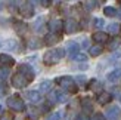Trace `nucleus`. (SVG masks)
<instances>
[{"mask_svg": "<svg viewBox=\"0 0 121 120\" xmlns=\"http://www.w3.org/2000/svg\"><path fill=\"white\" fill-rule=\"evenodd\" d=\"M34 80V71L33 68L27 64H22L18 67L16 73L12 77V85L16 89H22V88H27L30 83Z\"/></svg>", "mask_w": 121, "mask_h": 120, "instance_id": "1", "label": "nucleus"}, {"mask_svg": "<svg viewBox=\"0 0 121 120\" xmlns=\"http://www.w3.org/2000/svg\"><path fill=\"white\" fill-rule=\"evenodd\" d=\"M64 56H65V49H62V47H55V49H50V51H47V52L44 53L43 62H44L46 65H55V64H58Z\"/></svg>", "mask_w": 121, "mask_h": 120, "instance_id": "2", "label": "nucleus"}, {"mask_svg": "<svg viewBox=\"0 0 121 120\" xmlns=\"http://www.w3.org/2000/svg\"><path fill=\"white\" fill-rule=\"evenodd\" d=\"M56 83L62 88V89H65L66 92H69V93H75L77 91H78V86H77V83H75V80L72 79V77H69V76H62V77H58V80H56Z\"/></svg>", "mask_w": 121, "mask_h": 120, "instance_id": "3", "label": "nucleus"}, {"mask_svg": "<svg viewBox=\"0 0 121 120\" xmlns=\"http://www.w3.org/2000/svg\"><path fill=\"white\" fill-rule=\"evenodd\" d=\"M8 107L13 111H24L25 110V104H24L22 98L19 95H12L8 98Z\"/></svg>", "mask_w": 121, "mask_h": 120, "instance_id": "4", "label": "nucleus"}, {"mask_svg": "<svg viewBox=\"0 0 121 120\" xmlns=\"http://www.w3.org/2000/svg\"><path fill=\"white\" fill-rule=\"evenodd\" d=\"M78 24H77V21L75 19H72V18H68V19H65L64 21V31L66 33V34H72V33H75V31H78Z\"/></svg>", "mask_w": 121, "mask_h": 120, "instance_id": "5", "label": "nucleus"}, {"mask_svg": "<svg viewBox=\"0 0 121 120\" xmlns=\"http://www.w3.org/2000/svg\"><path fill=\"white\" fill-rule=\"evenodd\" d=\"M49 30L53 34H59L60 31H64V21H60V19H52L49 22Z\"/></svg>", "mask_w": 121, "mask_h": 120, "instance_id": "6", "label": "nucleus"}, {"mask_svg": "<svg viewBox=\"0 0 121 120\" xmlns=\"http://www.w3.org/2000/svg\"><path fill=\"white\" fill-rule=\"evenodd\" d=\"M19 14H21L24 18H31V16L34 15V8H33V5L24 3L22 6H19Z\"/></svg>", "mask_w": 121, "mask_h": 120, "instance_id": "7", "label": "nucleus"}, {"mask_svg": "<svg viewBox=\"0 0 121 120\" xmlns=\"http://www.w3.org/2000/svg\"><path fill=\"white\" fill-rule=\"evenodd\" d=\"M120 116V107L118 105H111V107H108V110L105 113V117L106 119H109V120H117Z\"/></svg>", "mask_w": 121, "mask_h": 120, "instance_id": "8", "label": "nucleus"}, {"mask_svg": "<svg viewBox=\"0 0 121 120\" xmlns=\"http://www.w3.org/2000/svg\"><path fill=\"white\" fill-rule=\"evenodd\" d=\"M0 65L6 68H10L12 65H15V59L8 53H0Z\"/></svg>", "mask_w": 121, "mask_h": 120, "instance_id": "9", "label": "nucleus"}, {"mask_svg": "<svg viewBox=\"0 0 121 120\" xmlns=\"http://www.w3.org/2000/svg\"><path fill=\"white\" fill-rule=\"evenodd\" d=\"M16 47V42L13 39H8V40H0V49L3 51H12Z\"/></svg>", "mask_w": 121, "mask_h": 120, "instance_id": "10", "label": "nucleus"}, {"mask_svg": "<svg viewBox=\"0 0 121 120\" xmlns=\"http://www.w3.org/2000/svg\"><path fill=\"white\" fill-rule=\"evenodd\" d=\"M87 88H89L92 92H96L98 95L104 92V91H102V83H100L99 80H96V79L90 80V82H89V85H87Z\"/></svg>", "mask_w": 121, "mask_h": 120, "instance_id": "11", "label": "nucleus"}, {"mask_svg": "<svg viewBox=\"0 0 121 120\" xmlns=\"http://www.w3.org/2000/svg\"><path fill=\"white\" fill-rule=\"evenodd\" d=\"M93 42H96V43H106V42H109V39H108V34L104 33V31H96L93 36H92Z\"/></svg>", "mask_w": 121, "mask_h": 120, "instance_id": "12", "label": "nucleus"}, {"mask_svg": "<svg viewBox=\"0 0 121 120\" xmlns=\"http://www.w3.org/2000/svg\"><path fill=\"white\" fill-rule=\"evenodd\" d=\"M111 101H112V95L109 92H102V93L98 95V102L100 105H105L108 102H111Z\"/></svg>", "mask_w": 121, "mask_h": 120, "instance_id": "13", "label": "nucleus"}, {"mask_svg": "<svg viewBox=\"0 0 121 120\" xmlns=\"http://www.w3.org/2000/svg\"><path fill=\"white\" fill-rule=\"evenodd\" d=\"M81 108H83V111L86 113V114L92 113L93 104H92V101H90V98H83V99H81Z\"/></svg>", "mask_w": 121, "mask_h": 120, "instance_id": "14", "label": "nucleus"}, {"mask_svg": "<svg viewBox=\"0 0 121 120\" xmlns=\"http://www.w3.org/2000/svg\"><path fill=\"white\" fill-rule=\"evenodd\" d=\"M59 40H60V36H59V34H53V33H50V34H47L46 37H44V43L49 45V46H52V45L58 43Z\"/></svg>", "mask_w": 121, "mask_h": 120, "instance_id": "15", "label": "nucleus"}, {"mask_svg": "<svg viewBox=\"0 0 121 120\" xmlns=\"http://www.w3.org/2000/svg\"><path fill=\"white\" fill-rule=\"evenodd\" d=\"M27 98H28V101H31V102H40L41 93L39 91H30V92H27Z\"/></svg>", "mask_w": 121, "mask_h": 120, "instance_id": "16", "label": "nucleus"}, {"mask_svg": "<svg viewBox=\"0 0 121 120\" xmlns=\"http://www.w3.org/2000/svg\"><path fill=\"white\" fill-rule=\"evenodd\" d=\"M50 89H52V82L50 80H44V82H41L40 83V86H39V92L41 93H47V92H50Z\"/></svg>", "mask_w": 121, "mask_h": 120, "instance_id": "17", "label": "nucleus"}, {"mask_svg": "<svg viewBox=\"0 0 121 120\" xmlns=\"http://www.w3.org/2000/svg\"><path fill=\"white\" fill-rule=\"evenodd\" d=\"M121 79V68H115L114 71H111L109 74H108V80L109 82H114L115 83L117 80H120Z\"/></svg>", "mask_w": 121, "mask_h": 120, "instance_id": "18", "label": "nucleus"}, {"mask_svg": "<svg viewBox=\"0 0 121 120\" xmlns=\"http://www.w3.org/2000/svg\"><path fill=\"white\" fill-rule=\"evenodd\" d=\"M44 30H46V27H44V19H43V18H39V19L34 22V31L43 33Z\"/></svg>", "mask_w": 121, "mask_h": 120, "instance_id": "19", "label": "nucleus"}, {"mask_svg": "<svg viewBox=\"0 0 121 120\" xmlns=\"http://www.w3.org/2000/svg\"><path fill=\"white\" fill-rule=\"evenodd\" d=\"M15 28H16V33L18 34L24 36V34L27 33V30H28V25H27V24H24V22H16L15 24Z\"/></svg>", "mask_w": 121, "mask_h": 120, "instance_id": "20", "label": "nucleus"}, {"mask_svg": "<svg viewBox=\"0 0 121 120\" xmlns=\"http://www.w3.org/2000/svg\"><path fill=\"white\" fill-rule=\"evenodd\" d=\"M108 33H109V34H114V36H115V34H118V31H120V25H118V24L117 22H111V24H108Z\"/></svg>", "mask_w": 121, "mask_h": 120, "instance_id": "21", "label": "nucleus"}, {"mask_svg": "<svg viewBox=\"0 0 121 120\" xmlns=\"http://www.w3.org/2000/svg\"><path fill=\"white\" fill-rule=\"evenodd\" d=\"M89 53H90L92 56H99L100 53H102V46H100V45H95V46H92V47L89 49Z\"/></svg>", "mask_w": 121, "mask_h": 120, "instance_id": "22", "label": "nucleus"}, {"mask_svg": "<svg viewBox=\"0 0 121 120\" xmlns=\"http://www.w3.org/2000/svg\"><path fill=\"white\" fill-rule=\"evenodd\" d=\"M120 43H121V40H120L118 37H115V39H112L111 42H108V49H109V51H115L117 47L120 46Z\"/></svg>", "mask_w": 121, "mask_h": 120, "instance_id": "23", "label": "nucleus"}, {"mask_svg": "<svg viewBox=\"0 0 121 120\" xmlns=\"http://www.w3.org/2000/svg\"><path fill=\"white\" fill-rule=\"evenodd\" d=\"M27 45H28L30 49H39V47H41V45H43V43H41L40 40H37V39H31Z\"/></svg>", "mask_w": 121, "mask_h": 120, "instance_id": "24", "label": "nucleus"}, {"mask_svg": "<svg viewBox=\"0 0 121 120\" xmlns=\"http://www.w3.org/2000/svg\"><path fill=\"white\" fill-rule=\"evenodd\" d=\"M68 51L71 53V56L75 55V53H78V45L75 43V42H69L68 43Z\"/></svg>", "mask_w": 121, "mask_h": 120, "instance_id": "25", "label": "nucleus"}, {"mask_svg": "<svg viewBox=\"0 0 121 120\" xmlns=\"http://www.w3.org/2000/svg\"><path fill=\"white\" fill-rule=\"evenodd\" d=\"M98 5H99V3L96 2V0H86V3H84V6H86L87 10H95Z\"/></svg>", "mask_w": 121, "mask_h": 120, "instance_id": "26", "label": "nucleus"}, {"mask_svg": "<svg viewBox=\"0 0 121 120\" xmlns=\"http://www.w3.org/2000/svg\"><path fill=\"white\" fill-rule=\"evenodd\" d=\"M39 116H40L39 110H35V108H30V110H28V117L31 119V120H37Z\"/></svg>", "mask_w": 121, "mask_h": 120, "instance_id": "27", "label": "nucleus"}, {"mask_svg": "<svg viewBox=\"0 0 121 120\" xmlns=\"http://www.w3.org/2000/svg\"><path fill=\"white\" fill-rule=\"evenodd\" d=\"M104 25H105V22H104V19H102V18H95V19H93V27H95L96 30H100Z\"/></svg>", "mask_w": 121, "mask_h": 120, "instance_id": "28", "label": "nucleus"}, {"mask_svg": "<svg viewBox=\"0 0 121 120\" xmlns=\"http://www.w3.org/2000/svg\"><path fill=\"white\" fill-rule=\"evenodd\" d=\"M104 14L106 16H115L117 15V10L114 9V8H111V6H106V8L104 9Z\"/></svg>", "mask_w": 121, "mask_h": 120, "instance_id": "29", "label": "nucleus"}, {"mask_svg": "<svg viewBox=\"0 0 121 120\" xmlns=\"http://www.w3.org/2000/svg\"><path fill=\"white\" fill-rule=\"evenodd\" d=\"M72 59H74V61L84 62V61H87V55H84V53H75V55H72Z\"/></svg>", "mask_w": 121, "mask_h": 120, "instance_id": "30", "label": "nucleus"}, {"mask_svg": "<svg viewBox=\"0 0 121 120\" xmlns=\"http://www.w3.org/2000/svg\"><path fill=\"white\" fill-rule=\"evenodd\" d=\"M60 117H62V113L56 111V113H52V114H49V116L46 117V120H60Z\"/></svg>", "mask_w": 121, "mask_h": 120, "instance_id": "31", "label": "nucleus"}, {"mask_svg": "<svg viewBox=\"0 0 121 120\" xmlns=\"http://www.w3.org/2000/svg\"><path fill=\"white\" fill-rule=\"evenodd\" d=\"M8 76H9V68L2 67V68H0V79L6 80V79H8Z\"/></svg>", "mask_w": 121, "mask_h": 120, "instance_id": "32", "label": "nucleus"}, {"mask_svg": "<svg viewBox=\"0 0 121 120\" xmlns=\"http://www.w3.org/2000/svg\"><path fill=\"white\" fill-rule=\"evenodd\" d=\"M0 120H13V114L9 111H4L2 116H0Z\"/></svg>", "mask_w": 121, "mask_h": 120, "instance_id": "33", "label": "nucleus"}, {"mask_svg": "<svg viewBox=\"0 0 121 120\" xmlns=\"http://www.w3.org/2000/svg\"><path fill=\"white\" fill-rule=\"evenodd\" d=\"M90 120H106V117L102 114V113H95V114L92 116V119Z\"/></svg>", "mask_w": 121, "mask_h": 120, "instance_id": "34", "label": "nucleus"}, {"mask_svg": "<svg viewBox=\"0 0 121 120\" xmlns=\"http://www.w3.org/2000/svg\"><path fill=\"white\" fill-rule=\"evenodd\" d=\"M56 99H58V102H65L66 97H65L64 93H60V92H56Z\"/></svg>", "mask_w": 121, "mask_h": 120, "instance_id": "35", "label": "nucleus"}, {"mask_svg": "<svg viewBox=\"0 0 121 120\" xmlns=\"http://www.w3.org/2000/svg\"><path fill=\"white\" fill-rule=\"evenodd\" d=\"M6 92H8V86H6V83H3V85H0V97H4Z\"/></svg>", "mask_w": 121, "mask_h": 120, "instance_id": "36", "label": "nucleus"}, {"mask_svg": "<svg viewBox=\"0 0 121 120\" xmlns=\"http://www.w3.org/2000/svg\"><path fill=\"white\" fill-rule=\"evenodd\" d=\"M40 3L43 8H49V6L52 5V0H40Z\"/></svg>", "mask_w": 121, "mask_h": 120, "instance_id": "37", "label": "nucleus"}, {"mask_svg": "<svg viewBox=\"0 0 121 120\" xmlns=\"http://www.w3.org/2000/svg\"><path fill=\"white\" fill-rule=\"evenodd\" d=\"M75 120H89V119H87L86 114H78V116L75 117Z\"/></svg>", "mask_w": 121, "mask_h": 120, "instance_id": "38", "label": "nucleus"}, {"mask_svg": "<svg viewBox=\"0 0 121 120\" xmlns=\"http://www.w3.org/2000/svg\"><path fill=\"white\" fill-rule=\"evenodd\" d=\"M77 80H78V83H81V85H83L84 82H86V79H84V76H78V79H77Z\"/></svg>", "mask_w": 121, "mask_h": 120, "instance_id": "39", "label": "nucleus"}, {"mask_svg": "<svg viewBox=\"0 0 121 120\" xmlns=\"http://www.w3.org/2000/svg\"><path fill=\"white\" fill-rule=\"evenodd\" d=\"M89 46V42L87 40H83V47H87Z\"/></svg>", "mask_w": 121, "mask_h": 120, "instance_id": "40", "label": "nucleus"}, {"mask_svg": "<svg viewBox=\"0 0 121 120\" xmlns=\"http://www.w3.org/2000/svg\"><path fill=\"white\" fill-rule=\"evenodd\" d=\"M96 2H98V3H104L105 0H96Z\"/></svg>", "mask_w": 121, "mask_h": 120, "instance_id": "41", "label": "nucleus"}, {"mask_svg": "<svg viewBox=\"0 0 121 120\" xmlns=\"http://www.w3.org/2000/svg\"><path fill=\"white\" fill-rule=\"evenodd\" d=\"M0 10H2V3H0Z\"/></svg>", "mask_w": 121, "mask_h": 120, "instance_id": "42", "label": "nucleus"}, {"mask_svg": "<svg viewBox=\"0 0 121 120\" xmlns=\"http://www.w3.org/2000/svg\"><path fill=\"white\" fill-rule=\"evenodd\" d=\"M0 110H2V107H0Z\"/></svg>", "mask_w": 121, "mask_h": 120, "instance_id": "43", "label": "nucleus"}]
</instances>
